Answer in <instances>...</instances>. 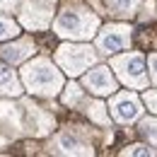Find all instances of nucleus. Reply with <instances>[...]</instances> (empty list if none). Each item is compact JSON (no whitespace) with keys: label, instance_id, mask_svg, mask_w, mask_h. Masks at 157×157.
Listing matches in <instances>:
<instances>
[{"label":"nucleus","instance_id":"nucleus-10","mask_svg":"<svg viewBox=\"0 0 157 157\" xmlns=\"http://www.w3.org/2000/svg\"><path fill=\"white\" fill-rule=\"evenodd\" d=\"M0 133L7 140H17V138L27 136L22 104L15 101V97H5L0 101Z\"/></svg>","mask_w":157,"mask_h":157},{"label":"nucleus","instance_id":"nucleus-20","mask_svg":"<svg viewBox=\"0 0 157 157\" xmlns=\"http://www.w3.org/2000/svg\"><path fill=\"white\" fill-rule=\"evenodd\" d=\"M140 5H143V12L138 10V12H140L138 17H140L143 22H147V20H155V17H157V12H155V0H143Z\"/></svg>","mask_w":157,"mask_h":157},{"label":"nucleus","instance_id":"nucleus-19","mask_svg":"<svg viewBox=\"0 0 157 157\" xmlns=\"http://www.w3.org/2000/svg\"><path fill=\"white\" fill-rule=\"evenodd\" d=\"M121 155L123 157H155V147H150V143L145 145V143H136V145H128V147H123L121 150Z\"/></svg>","mask_w":157,"mask_h":157},{"label":"nucleus","instance_id":"nucleus-6","mask_svg":"<svg viewBox=\"0 0 157 157\" xmlns=\"http://www.w3.org/2000/svg\"><path fill=\"white\" fill-rule=\"evenodd\" d=\"M20 24L29 32H44L51 27L56 0H20Z\"/></svg>","mask_w":157,"mask_h":157},{"label":"nucleus","instance_id":"nucleus-11","mask_svg":"<svg viewBox=\"0 0 157 157\" xmlns=\"http://www.w3.org/2000/svg\"><path fill=\"white\" fill-rule=\"evenodd\" d=\"M82 87L87 92H92L94 97H109L118 90L111 68L109 65H97V63L82 73Z\"/></svg>","mask_w":157,"mask_h":157},{"label":"nucleus","instance_id":"nucleus-4","mask_svg":"<svg viewBox=\"0 0 157 157\" xmlns=\"http://www.w3.org/2000/svg\"><path fill=\"white\" fill-rule=\"evenodd\" d=\"M111 70L116 73V78L131 87V90H145L150 87V78H147V65H145V56L140 51H128L121 56H111Z\"/></svg>","mask_w":157,"mask_h":157},{"label":"nucleus","instance_id":"nucleus-13","mask_svg":"<svg viewBox=\"0 0 157 157\" xmlns=\"http://www.w3.org/2000/svg\"><path fill=\"white\" fill-rule=\"evenodd\" d=\"M22 82L10 63L0 60V97H22Z\"/></svg>","mask_w":157,"mask_h":157},{"label":"nucleus","instance_id":"nucleus-5","mask_svg":"<svg viewBox=\"0 0 157 157\" xmlns=\"http://www.w3.org/2000/svg\"><path fill=\"white\" fill-rule=\"evenodd\" d=\"M131 41H133V29L131 24H104L99 27L97 34H94V48H97L99 56H114L118 51H126L131 48Z\"/></svg>","mask_w":157,"mask_h":157},{"label":"nucleus","instance_id":"nucleus-23","mask_svg":"<svg viewBox=\"0 0 157 157\" xmlns=\"http://www.w3.org/2000/svg\"><path fill=\"white\" fill-rule=\"evenodd\" d=\"M20 7V0H0V12H17Z\"/></svg>","mask_w":157,"mask_h":157},{"label":"nucleus","instance_id":"nucleus-2","mask_svg":"<svg viewBox=\"0 0 157 157\" xmlns=\"http://www.w3.org/2000/svg\"><path fill=\"white\" fill-rule=\"evenodd\" d=\"M22 85L34 97L53 99L63 90L65 80H63V70L53 60L39 56V58H32V60L22 63Z\"/></svg>","mask_w":157,"mask_h":157},{"label":"nucleus","instance_id":"nucleus-3","mask_svg":"<svg viewBox=\"0 0 157 157\" xmlns=\"http://www.w3.org/2000/svg\"><path fill=\"white\" fill-rule=\"evenodd\" d=\"M53 58H56V65L65 75L78 78L87 68H92L97 63L99 53H97V48L90 46V44H73L70 41V44H60L58 48H56V56Z\"/></svg>","mask_w":157,"mask_h":157},{"label":"nucleus","instance_id":"nucleus-1","mask_svg":"<svg viewBox=\"0 0 157 157\" xmlns=\"http://www.w3.org/2000/svg\"><path fill=\"white\" fill-rule=\"evenodd\" d=\"M51 24L53 32L65 41H90L101 27L99 17L80 0H68Z\"/></svg>","mask_w":157,"mask_h":157},{"label":"nucleus","instance_id":"nucleus-8","mask_svg":"<svg viewBox=\"0 0 157 157\" xmlns=\"http://www.w3.org/2000/svg\"><path fill=\"white\" fill-rule=\"evenodd\" d=\"M22 114H24V131L29 138H46L48 133H53L56 128V118L53 114H48L44 106H39L32 99H20Z\"/></svg>","mask_w":157,"mask_h":157},{"label":"nucleus","instance_id":"nucleus-15","mask_svg":"<svg viewBox=\"0 0 157 157\" xmlns=\"http://www.w3.org/2000/svg\"><path fill=\"white\" fill-rule=\"evenodd\" d=\"M82 111L90 116L92 123H97V126H111V116H109V109H106V104L104 101H99V99H87L85 101V106H82Z\"/></svg>","mask_w":157,"mask_h":157},{"label":"nucleus","instance_id":"nucleus-16","mask_svg":"<svg viewBox=\"0 0 157 157\" xmlns=\"http://www.w3.org/2000/svg\"><path fill=\"white\" fill-rule=\"evenodd\" d=\"M63 104L65 106H70V109H82L85 106V101H87V97H85V90L80 87L78 82H68V85H63Z\"/></svg>","mask_w":157,"mask_h":157},{"label":"nucleus","instance_id":"nucleus-14","mask_svg":"<svg viewBox=\"0 0 157 157\" xmlns=\"http://www.w3.org/2000/svg\"><path fill=\"white\" fill-rule=\"evenodd\" d=\"M140 2H143V0H104V7H106L109 15L116 17V20H131V17L138 15Z\"/></svg>","mask_w":157,"mask_h":157},{"label":"nucleus","instance_id":"nucleus-21","mask_svg":"<svg viewBox=\"0 0 157 157\" xmlns=\"http://www.w3.org/2000/svg\"><path fill=\"white\" fill-rule=\"evenodd\" d=\"M145 65H147V78H150V82L157 87V51L145 58Z\"/></svg>","mask_w":157,"mask_h":157},{"label":"nucleus","instance_id":"nucleus-17","mask_svg":"<svg viewBox=\"0 0 157 157\" xmlns=\"http://www.w3.org/2000/svg\"><path fill=\"white\" fill-rule=\"evenodd\" d=\"M140 123H138V131H140V136L145 138L152 147H157V116H140L138 118Z\"/></svg>","mask_w":157,"mask_h":157},{"label":"nucleus","instance_id":"nucleus-22","mask_svg":"<svg viewBox=\"0 0 157 157\" xmlns=\"http://www.w3.org/2000/svg\"><path fill=\"white\" fill-rule=\"evenodd\" d=\"M140 99H143V104H145L152 114H157V90H147V87H145V92H143Z\"/></svg>","mask_w":157,"mask_h":157},{"label":"nucleus","instance_id":"nucleus-9","mask_svg":"<svg viewBox=\"0 0 157 157\" xmlns=\"http://www.w3.org/2000/svg\"><path fill=\"white\" fill-rule=\"evenodd\" d=\"M48 152H53V155H94V147L90 140L82 138L80 126H70L48 143Z\"/></svg>","mask_w":157,"mask_h":157},{"label":"nucleus","instance_id":"nucleus-18","mask_svg":"<svg viewBox=\"0 0 157 157\" xmlns=\"http://www.w3.org/2000/svg\"><path fill=\"white\" fill-rule=\"evenodd\" d=\"M17 34H20V24L0 12V41H10V39H15Z\"/></svg>","mask_w":157,"mask_h":157},{"label":"nucleus","instance_id":"nucleus-12","mask_svg":"<svg viewBox=\"0 0 157 157\" xmlns=\"http://www.w3.org/2000/svg\"><path fill=\"white\" fill-rule=\"evenodd\" d=\"M34 51H36L34 39H29V36L17 39L15 36V41H10V44H0V60H5L10 65H22L24 60L34 56Z\"/></svg>","mask_w":157,"mask_h":157},{"label":"nucleus","instance_id":"nucleus-7","mask_svg":"<svg viewBox=\"0 0 157 157\" xmlns=\"http://www.w3.org/2000/svg\"><path fill=\"white\" fill-rule=\"evenodd\" d=\"M109 114L111 118L116 121V123H123V126H128V123H136L138 118L143 116V99L138 97L133 90H123V92H114V94H109Z\"/></svg>","mask_w":157,"mask_h":157}]
</instances>
